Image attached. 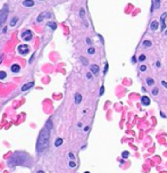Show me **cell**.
<instances>
[{
	"mask_svg": "<svg viewBox=\"0 0 167 173\" xmlns=\"http://www.w3.org/2000/svg\"><path fill=\"white\" fill-rule=\"evenodd\" d=\"M49 140H50V128L46 127L43 128L39 133V137H38V141H36V152L38 153H42L44 152L48 145H49Z\"/></svg>",
	"mask_w": 167,
	"mask_h": 173,
	"instance_id": "1",
	"label": "cell"
},
{
	"mask_svg": "<svg viewBox=\"0 0 167 173\" xmlns=\"http://www.w3.org/2000/svg\"><path fill=\"white\" fill-rule=\"evenodd\" d=\"M8 14H9L8 5H5V6L1 8V10H0V25L6 22L7 17H8Z\"/></svg>",
	"mask_w": 167,
	"mask_h": 173,
	"instance_id": "2",
	"label": "cell"
},
{
	"mask_svg": "<svg viewBox=\"0 0 167 173\" xmlns=\"http://www.w3.org/2000/svg\"><path fill=\"white\" fill-rule=\"evenodd\" d=\"M17 50H18V53H20L21 55H26V54L29 53V46H27V44H20L18 48H17Z\"/></svg>",
	"mask_w": 167,
	"mask_h": 173,
	"instance_id": "3",
	"label": "cell"
},
{
	"mask_svg": "<svg viewBox=\"0 0 167 173\" xmlns=\"http://www.w3.org/2000/svg\"><path fill=\"white\" fill-rule=\"evenodd\" d=\"M22 38H23L24 41H30L31 39H32V32H31L30 30L24 31L23 33H22Z\"/></svg>",
	"mask_w": 167,
	"mask_h": 173,
	"instance_id": "4",
	"label": "cell"
},
{
	"mask_svg": "<svg viewBox=\"0 0 167 173\" xmlns=\"http://www.w3.org/2000/svg\"><path fill=\"white\" fill-rule=\"evenodd\" d=\"M141 103H142L143 106H148V105H150V99H149V97L142 96V98H141Z\"/></svg>",
	"mask_w": 167,
	"mask_h": 173,
	"instance_id": "5",
	"label": "cell"
},
{
	"mask_svg": "<svg viewBox=\"0 0 167 173\" xmlns=\"http://www.w3.org/2000/svg\"><path fill=\"white\" fill-rule=\"evenodd\" d=\"M10 70H12V72H14V73H18L21 71V66L20 65H17V64H14V65H12Z\"/></svg>",
	"mask_w": 167,
	"mask_h": 173,
	"instance_id": "6",
	"label": "cell"
},
{
	"mask_svg": "<svg viewBox=\"0 0 167 173\" xmlns=\"http://www.w3.org/2000/svg\"><path fill=\"white\" fill-rule=\"evenodd\" d=\"M33 86H34V82H30V83L24 84V86H22V90H23V91H26L27 89H31Z\"/></svg>",
	"mask_w": 167,
	"mask_h": 173,
	"instance_id": "7",
	"label": "cell"
},
{
	"mask_svg": "<svg viewBox=\"0 0 167 173\" xmlns=\"http://www.w3.org/2000/svg\"><path fill=\"white\" fill-rule=\"evenodd\" d=\"M150 29L152 31H156L158 29V22L157 21H152L151 22V24H150Z\"/></svg>",
	"mask_w": 167,
	"mask_h": 173,
	"instance_id": "8",
	"label": "cell"
},
{
	"mask_svg": "<svg viewBox=\"0 0 167 173\" xmlns=\"http://www.w3.org/2000/svg\"><path fill=\"white\" fill-rule=\"evenodd\" d=\"M91 72L93 74H98L99 72V67L98 65H95V64H93V65H91Z\"/></svg>",
	"mask_w": 167,
	"mask_h": 173,
	"instance_id": "9",
	"label": "cell"
},
{
	"mask_svg": "<svg viewBox=\"0 0 167 173\" xmlns=\"http://www.w3.org/2000/svg\"><path fill=\"white\" fill-rule=\"evenodd\" d=\"M23 5L25 7H32L33 5H34V2H33L32 0H24L23 1Z\"/></svg>",
	"mask_w": 167,
	"mask_h": 173,
	"instance_id": "10",
	"label": "cell"
},
{
	"mask_svg": "<svg viewBox=\"0 0 167 173\" xmlns=\"http://www.w3.org/2000/svg\"><path fill=\"white\" fill-rule=\"evenodd\" d=\"M165 18H166V13H164L163 15H161L160 23H161V29H163V30L165 29Z\"/></svg>",
	"mask_w": 167,
	"mask_h": 173,
	"instance_id": "11",
	"label": "cell"
},
{
	"mask_svg": "<svg viewBox=\"0 0 167 173\" xmlns=\"http://www.w3.org/2000/svg\"><path fill=\"white\" fill-rule=\"evenodd\" d=\"M81 100H82V96L80 95V93H76L75 95V104L76 105H79L81 103Z\"/></svg>",
	"mask_w": 167,
	"mask_h": 173,
	"instance_id": "12",
	"label": "cell"
},
{
	"mask_svg": "<svg viewBox=\"0 0 167 173\" xmlns=\"http://www.w3.org/2000/svg\"><path fill=\"white\" fill-rule=\"evenodd\" d=\"M62 143H63V139H62V138H58V139L55 141V146L56 147H59L60 145H62Z\"/></svg>",
	"mask_w": 167,
	"mask_h": 173,
	"instance_id": "13",
	"label": "cell"
},
{
	"mask_svg": "<svg viewBox=\"0 0 167 173\" xmlns=\"http://www.w3.org/2000/svg\"><path fill=\"white\" fill-rule=\"evenodd\" d=\"M48 26H49L51 30H56V29H57V25H56V23H53V22L48 23Z\"/></svg>",
	"mask_w": 167,
	"mask_h": 173,
	"instance_id": "14",
	"label": "cell"
},
{
	"mask_svg": "<svg viewBox=\"0 0 167 173\" xmlns=\"http://www.w3.org/2000/svg\"><path fill=\"white\" fill-rule=\"evenodd\" d=\"M17 21H18V18H17V17H14L13 20H12V22H10V26H15L17 23Z\"/></svg>",
	"mask_w": 167,
	"mask_h": 173,
	"instance_id": "15",
	"label": "cell"
},
{
	"mask_svg": "<svg viewBox=\"0 0 167 173\" xmlns=\"http://www.w3.org/2000/svg\"><path fill=\"white\" fill-rule=\"evenodd\" d=\"M6 72H3V71H1V72H0V80H3V79H5V77H6Z\"/></svg>",
	"mask_w": 167,
	"mask_h": 173,
	"instance_id": "16",
	"label": "cell"
},
{
	"mask_svg": "<svg viewBox=\"0 0 167 173\" xmlns=\"http://www.w3.org/2000/svg\"><path fill=\"white\" fill-rule=\"evenodd\" d=\"M154 83H155L154 80H152V79H150V77H148V79H147V84H148V86H152Z\"/></svg>",
	"mask_w": 167,
	"mask_h": 173,
	"instance_id": "17",
	"label": "cell"
},
{
	"mask_svg": "<svg viewBox=\"0 0 167 173\" xmlns=\"http://www.w3.org/2000/svg\"><path fill=\"white\" fill-rule=\"evenodd\" d=\"M160 6V0H155V7L154 8H159Z\"/></svg>",
	"mask_w": 167,
	"mask_h": 173,
	"instance_id": "18",
	"label": "cell"
},
{
	"mask_svg": "<svg viewBox=\"0 0 167 173\" xmlns=\"http://www.w3.org/2000/svg\"><path fill=\"white\" fill-rule=\"evenodd\" d=\"M143 46H144V47H150V46H151V41L146 40V41L143 42Z\"/></svg>",
	"mask_w": 167,
	"mask_h": 173,
	"instance_id": "19",
	"label": "cell"
},
{
	"mask_svg": "<svg viewBox=\"0 0 167 173\" xmlns=\"http://www.w3.org/2000/svg\"><path fill=\"white\" fill-rule=\"evenodd\" d=\"M80 59H81V62L83 63V65H88V60H86V58H84V57H81Z\"/></svg>",
	"mask_w": 167,
	"mask_h": 173,
	"instance_id": "20",
	"label": "cell"
},
{
	"mask_svg": "<svg viewBox=\"0 0 167 173\" xmlns=\"http://www.w3.org/2000/svg\"><path fill=\"white\" fill-rule=\"evenodd\" d=\"M80 16L82 17V18L85 16V12H84V9H83V8H81V9H80Z\"/></svg>",
	"mask_w": 167,
	"mask_h": 173,
	"instance_id": "21",
	"label": "cell"
},
{
	"mask_svg": "<svg viewBox=\"0 0 167 173\" xmlns=\"http://www.w3.org/2000/svg\"><path fill=\"white\" fill-rule=\"evenodd\" d=\"M122 156H123V158H128V152H123V153H122Z\"/></svg>",
	"mask_w": 167,
	"mask_h": 173,
	"instance_id": "22",
	"label": "cell"
},
{
	"mask_svg": "<svg viewBox=\"0 0 167 173\" xmlns=\"http://www.w3.org/2000/svg\"><path fill=\"white\" fill-rule=\"evenodd\" d=\"M88 53L90 54V55H93V54H95V48H89Z\"/></svg>",
	"mask_w": 167,
	"mask_h": 173,
	"instance_id": "23",
	"label": "cell"
},
{
	"mask_svg": "<svg viewBox=\"0 0 167 173\" xmlns=\"http://www.w3.org/2000/svg\"><path fill=\"white\" fill-rule=\"evenodd\" d=\"M104 91H105V86H102L101 88H100V91H99V95H100V96H102V93H104Z\"/></svg>",
	"mask_w": 167,
	"mask_h": 173,
	"instance_id": "24",
	"label": "cell"
},
{
	"mask_svg": "<svg viewBox=\"0 0 167 173\" xmlns=\"http://www.w3.org/2000/svg\"><path fill=\"white\" fill-rule=\"evenodd\" d=\"M139 60H140V62H143V60H146V56H144V55H141V56L139 57Z\"/></svg>",
	"mask_w": 167,
	"mask_h": 173,
	"instance_id": "25",
	"label": "cell"
},
{
	"mask_svg": "<svg viewBox=\"0 0 167 173\" xmlns=\"http://www.w3.org/2000/svg\"><path fill=\"white\" fill-rule=\"evenodd\" d=\"M69 166H71V167H75V166H76L75 162H73V161H71V162H69Z\"/></svg>",
	"mask_w": 167,
	"mask_h": 173,
	"instance_id": "26",
	"label": "cell"
},
{
	"mask_svg": "<svg viewBox=\"0 0 167 173\" xmlns=\"http://www.w3.org/2000/svg\"><path fill=\"white\" fill-rule=\"evenodd\" d=\"M140 71H141V72H144V71H147V66H144V65L140 66Z\"/></svg>",
	"mask_w": 167,
	"mask_h": 173,
	"instance_id": "27",
	"label": "cell"
},
{
	"mask_svg": "<svg viewBox=\"0 0 167 173\" xmlns=\"http://www.w3.org/2000/svg\"><path fill=\"white\" fill-rule=\"evenodd\" d=\"M107 72H108V64L106 63V64H105V70H104V73L106 74Z\"/></svg>",
	"mask_w": 167,
	"mask_h": 173,
	"instance_id": "28",
	"label": "cell"
},
{
	"mask_svg": "<svg viewBox=\"0 0 167 173\" xmlns=\"http://www.w3.org/2000/svg\"><path fill=\"white\" fill-rule=\"evenodd\" d=\"M43 16H44V15H43V14H41V15L38 17V22H41V21L43 20Z\"/></svg>",
	"mask_w": 167,
	"mask_h": 173,
	"instance_id": "29",
	"label": "cell"
},
{
	"mask_svg": "<svg viewBox=\"0 0 167 173\" xmlns=\"http://www.w3.org/2000/svg\"><path fill=\"white\" fill-rule=\"evenodd\" d=\"M86 77H88L89 80H91V79H92V75H91V73H88V74H86Z\"/></svg>",
	"mask_w": 167,
	"mask_h": 173,
	"instance_id": "30",
	"label": "cell"
},
{
	"mask_svg": "<svg viewBox=\"0 0 167 173\" xmlns=\"http://www.w3.org/2000/svg\"><path fill=\"white\" fill-rule=\"evenodd\" d=\"M69 158H71V160H74V154L69 153Z\"/></svg>",
	"mask_w": 167,
	"mask_h": 173,
	"instance_id": "31",
	"label": "cell"
},
{
	"mask_svg": "<svg viewBox=\"0 0 167 173\" xmlns=\"http://www.w3.org/2000/svg\"><path fill=\"white\" fill-rule=\"evenodd\" d=\"M161 84H163V86H164L165 88H166V89H167V83H166V82H165V81H163V82H161Z\"/></svg>",
	"mask_w": 167,
	"mask_h": 173,
	"instance_id": "32",
	"label": "cell"
},
{
	"mask_svg": "<svg viewBox=\"0 0 167 173\" xmlns=\"http://www.w3.org/2000/svg\"><path fill=\"white\" fill-rule=\"evenodd\" d=\"M157 92H158V90H157V89H154V91H152V93H154V95H157Z\"/></svg>",
	"mask_w": 167,
	"mask_h": 173,
	"instance_id": "33",
	"label": "cell"
},
{
	"mask_svg": "<svg viewBox=\"0 0 167 173\" xmlns=\"http://www.w3.org/2000/svg\"><path fill=\"white\" fill-rule=\"evenodd\" d=\"M135 62H137V58H135V57H133V58H132V63L134 64Z\"/></svg>",
	"mask_w": 167,
	"mask_h": 173,
	"instance_id": "34",
	"label": "cell"
},
{
	"mask_svg": "<svg viewBox=\"0 0 167 173\" xmlns=\"http://www.w3.org/2000/svg\"><path fill=\"white\" fill-rule=\"evenodd\" d=\"M156 65H157V67H159V66H160V62H157V63H156Z\"/></svg>",
	"mask_w": 167,
	"mask_h": 173,
	"instance_id": "35",
	"label": "cell"
},
{
	"mask_svg": "<svg viewBox=\"0 0 167 173\" xmlns=\"http://www.w3.org/2000/svg\"><path fill=\"white\" fill-rule=\"evenodd\" d=\"M86 42H88L89 44H90V43H91V40H90V39H86Z\"/></svg>",
	"mask_w": 167,
	"mask_h": 173,
	"instance_id": "36",
	"label": "cell"
},
{
	"mask_svg": "<svg viewBox=\"0 0 167 173\" xmlns=\"http://www.w3.org/2000/svg\"><path fill=\"white\" fill-rule=\"evenodd\" d=\"M84 131H89V127H85L84 128Z\"/></svg>",
	"mask_w": 167,
	"mask_h": 173,
	"instance_id": "37",
	"label": "cell"
},
{
	"mask_svg": "<svg viewBox=\"0 0 167 173\" xmlns=\"http://www.w3.org/2000/svg\"><path fill=\"white\" fill-rule=\"evenodd\" d=\"M1 62H2V56H0V64H1Z\"/></svg>",
	"mask_w": 167,
	"mask_h": 173,
	"instance_id": "38",
	"label": "cell"
},
{
	"mask_svg": "<svg viewBox=\"0 0 167 173\" xmlns=\"http://www.w3.org/2000/svg\"><path fill=\"white\" fill-rule=\"evenodd\" d=\"M36 173H44V172H43V171H38Z\"/></svg>",
	"mask_w": 167,
	"mask_h": 173,
	"instance_id": "39",
	"label": "cell"
},
{
	"mask_svg": "<svg viewBox=\"0 0 167 173\" xmlns=\"http://www.w3.org/2000/svg\"><path fill=\"white\" fill-rule=\"evenodd\" d=\"M165 34H166V35H167V30H166V32H165Z\"/></svg>",
	"mask_w": 167,
	"mask_h": 173,
	"instance_id": "40",
	"label": "cell"
},
{
	"mask_svg": "<svg viewBox=\"0 0 167 173\" xmlns=\"http://www.w3.org/2000/svg\"><path fill=\"white\" fill-rule=\"evenodd\" d=\"M84 173H90V172H84Z\"/></svg>",
	"mask_w": 167,
	"mask_h": 173,
	"instance_id": "41",
	"label": "cell"
}]
</instances>
